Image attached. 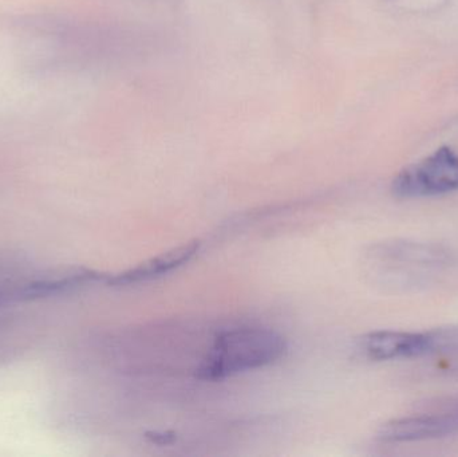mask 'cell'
Returning <instances> with one entry per match:
<instances>
[{"label": "cell", "mask_w": 458, "mask_h": 457, "mask_svg": "<svg viewBox=\"0 0 458 457\" xmlns=\"http://www.w3.org/2000/svg\"><path fill=\"white\" fill-rule=\"evenodd\" d=\"M454 434H458V413H443L394 419L381 427L378 439L384 443H409Z\"/></svg>", "instance_id": "obj_4"}, {"label": "cell", "mask_w": 458, "mask_h": 457, "mask_svg": "<svg viewBox=\"0 0 458 457\" xmlns=\"http://www.w3.org/2000/svg\"><path fill=\"white\" fill-rule=\"evenodd\" d=\"M287 343L279 333L261 327H242L223 333L196 370L204 381H220L260 369L279 361Z\"/></svg>", "instance_id": "obj_1"}, {"label": "cell", "mask_w": 458, "mask_h": 457, "mask_svg": "<svg viewBox=\"0 0 458 457\" xmlns=\"http://www.w3.org/2000/svg\"><path fill=\"white\" fill-rule=\"evenodd\" d=\"M433 348L435 338L424 333L379 330L369 333L360 340V351L373 361L414 359L430 353Z\"/></svg>", "instance_id": "obj_3"}, {"label": "cell", "mask_w": 458, "mask_h": 457, "mask_svg": "<svg viewBox=\"0 0 458 457\" xmlns=\"http://www.w3.org/2000/svg\"><path fill=\"white\" fill-rule=\"evenodd\" d=\"M400 199L432 198L458 190V156L441 148L429 157L403 169L392 187Z\"/></svg>", "instance_id": "obj_2"}, {"label": "cell", "mask_w": 458, "mask_h": 457, "mask_svg": "<svg viewBox=\"0 0 458 457\" xmlns=\"http://www.w3.org/2000/svg\"><path fill=\"white\" fill-rule=\"evenodd\" d=\"M200 241H188V243L174 247L157 257L150 258V259L145 260L129 270L123 271V273L106 275L105 282L110 286H131V284L160 278V276L166 275V274L190 263L200 252Z\"/></svg>", "instance_id": "obj_5"}]
</instances>
